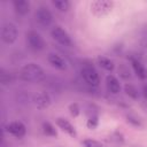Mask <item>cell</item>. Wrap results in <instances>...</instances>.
<instances>
[{
  "mask_svg": "<svg viewBox=\"0 0 147 147\" xmlns=\"http://www.w3.org/2000/svg\"><path fill=\"white\" fill-rule=\"evenodd\" d=\"M18 78L26 83H40L46 78V72L40 64L36 62H28L21 67Z\"/></svg>",
  "mask_w": 147,
  "mask_h": 147,
  "instance_id": "6da1fadb",
  "label": "cell"
},
{
  "mask_svg": "<svg viewBox=\"0 0 147 147\" xmlns=\"http://www.w3.org/2000/svg\"><path fill=\"white\" fill-rule=\"evenodd\" d=\"M33 18H34V22L37 23V25L40 26L41 29H48V28L53 26V22H54L53 13L45 5H39L36 8Z\"/></svg>",
  "mask_w": 147,
  "mask_h": 147,
  "instance_id": "7a4b0ae2",
  "label": "cell"
},
{
  "mask_svg": "<svg viewBox=\"0 0 147 147\" xmlns=\"http://www.w3.org/2000/svg\"><path fill=\"white\" fill-rule=\"evenodd\" d=\"M51 37L52 39L57 42L59 45L63 46V47H68V48H71L74 47V41L69 34V32L60 24H54L52 28H51Z\"/></svg>",
  "mask_w": 147,
  "mask_h": 147,
  "instance_id": "3957f363",
  "label": "cell"
},
{
  "mask_svg": "<svg viewBox=\"0 0 147 147\" xmlns=\"http://www.w3.org/2000/svg\"><path fill=\"white\" fill-rule=\"evenodd\" d=\"M114 6L111 0H94L90 2V11L95 17H105L113 11Z\"/></svg>",
  "mask_w": 147,
  "mask_h": 147,
  "instance_id": "277c9868",
  "label": "cell"
},
{
  "mask_svg": "<svg viewBox=\"0 0 147 147\" xmlns=\"http://www.w3.org/2000/svg\"><path fill=\"white\" fill-rule=\"evenodd\" d=\"M25 42L33 52H41L46 48V40L36 30H29L25 32Z\"/></svg>",
  "mask_w": 147,
  "mask_h": 147,
  "instance_id": "5b68a950",
  "label": "cell"
},
{
  "mask_svg": "<svg viewBox=\"0 0 147 147\" xmlns=\"http://www.w3.org/2000/svg\"><path fill=\"white\" fill-rule=\"evenodd\" d=\"M18 38V29L13 22H5L1 25V40L6 45H13Z\"/></svg>",
  "mask_w": 147,
  "mask_h": 147,
  "instance_id": "8992f818",
  "label": "cell"
},
{
  "mask_svg": "<svg viewBox=\"0 0 147 147\" xmlns=\"http://www.w3.org/2000/svg\"><path fill=\"white\" fill-rule=\"evenodd\" d=\"M80 75L84 79V82L91 86V87H99L101 79H100V75L96 71V69L90 64H86L80 70Z\"/></svg>",
  "mask_w": 147,
  "mask_h": 147,
  "instance_id": "52a82bcc",
  "label": "cell"
},
{
  "mask_svg": "<svg viewBox=\"0 0 147 147\" xmlns=\"http://www.w3.org/2000/svg\"><path fill=\"white\" fill-rule=\"evenodd\" d=\"M5 130H6V132L8 134H10L11 137L17 138V139L24 138L26 136V132H28L26 125L21 121H11V122H9L6 125Z\"/></svg>",
  "mask_w": 147,
  "mask_h": 147,
  "instance_id": "ba28073f",
  "label": "cell"
},
{
  "mask_svg": "<svg viewBox=\"0 0 147 147\" xmlns=\"http://www.w3.org/2000/svg\"><path fill=\"white\" fill-rule=\"evenodd\" d=\"M32 101L38 110H45L52 105V98L46 91H37L32 96Z\"/></svg>",
  "mask_w": 147,
  "mask_h": 147,
  "instance_id": "9c48e42d",
  "label": "cell"
},
{
  "mask_svg": "<svg viewBox=\"0 0 147 147\" xmlns=\"http://www.w3.org/2000/svg\"><path fill=\"white\" fill-rule=\"evenodd\" d=\"M55 125H56L57 129H60L62 132H64L65 134H68L71 138H76L77 134H78L76 126L69 119H67L64 117H61V116L56 117L55 118Z\"/></svg>",
  "mask_w": 147,
  "mask_h": 147,
  "instance_id": "30bf717a",
  "label": "cell"
},
{
  "mask_svg": "<svg viewBox=\"0 0 147 147\" xmlns=\"http://www.w3.org/2000/svg\"><path fill=\"white\" fill-rule=\"evenodd\" d=\"M129 61H130V67L133 74L136 75V77L142 82H146L147 80V68L145 67V64L139 59L133 57V56H131Z\"/></svg>",
  "mask_w": 147,
  "mask_h": 147,
  "instance_id": "8fae6325",
  "label": "cell"
},
{
  "mask_svg": "<svg viewBox=\"0 0 147 147\" xmlns=\"http://www.w3.org/2000/svg\"><path fill=\"white\" fill-rule=\"evenodd\" d=\"M47 62L52 68L56 70L65 71L68 69V62L65 61V59L55 52H51L47 54Z\"/></svg>",
  "mask_w": 147,
  "mask_h": 147,
  "instance_id": "7c38bea8",
  "label": "cell"
},
{
  "mask_svg": "<svg viewBox=\"0 0 147 147\" xmlns=\"http://www.w3.org/2000/svg\"><path fill=\"white\" fill-rule=\"evenodd\" d=\"M11 7H13L14 13L21 17L29 15L31 11V2L28 0H13Z\"/></svg>",
  "mask_w": 147,
  "mask_h": 147,
  "instance_id": "4fadbf2b",
  "label": "cell"
},
{
  "mask_svg": "<svg viewBox=\"0 0 147 147\" xmlns=\"http://www.w3.org/2000/svg\"><path fill=\"white\" fill-rule=\"evenodd\" d=\"M106 87H107V91L114 95L118 94L122 90V85H121L119 79L111 74L106 76Z\"/></svg>",
  "mask_w": 147,
  "mask_h": 147,
  "instance_id": "5bb4252c",
  "label": "cell"
},
{
  "mask_svg": "<svg viewBox=\"0 0 147 147\" xmlns=\"http://www.w3.org/2000/svg\"><path fill=\"white\" fill-rule=\"evenodd\" d=\"M86 127L88 130H95L98 126H99V123H100V116H99V113L96 109L94 108H91L86 111Z\"/></svg>",
  "mask_w": 147,
  "mask_h": 147,
  "instance_id": "9a60e30c",
  "label": "cell"
},
{
  "mask_svg": "<svg viewBox=\"0 0 147 147\" xmlns=\"http://www.w3.org/2000/svg\"><path fill=\"white\" fill-rule=\"evenodd\" d=\"M96 64L101 69H103L105 71H108V72H113L115 70V68H116L115 62L110 57L105 56V55H99L96 57Z\"/></svg>",
  "mask_w": 147,
  "mask_h": 147,
  "instance_id": "2e32d148",
  "label": "cell"
},
{
  "mask_svg": "<svg viewBox=\"0 0 147 147\" xmlns=\"http://www.w3.org/2000/svg\"><path fill=\"white\" fill-rule=\"evenodd\" d=\"M124 136L121 132H113L108 138L105 139V145L107 146H114V147H119L124 144Z\"/></svg>",
  "mask_w": 147,
  "mask_h": 147,
  "instance_id": "e0dca14e",
  "label": "cell"
},
{
  "mask_svg": "<svg viewBox=\"0 0 147 147\" xmlns=\"http://www.w3.org/2000/svg\"><path fill=\"white\" fill-rule=\"evenodd\" d=\"M41 132L44 136L49 137V138H56L57 137V130H56V125L52 124L48 121H45L41 123Z\"/></svg>",
  "mask_w": 147,
  "mask_h": 147,
  "instance_id": "ac0fdd59",
  "label": "cell"
},
{
  "mask_svg": "<svg viewBox=\"0 0 147 147\" xmlns=\"http://www.w3.org/2000/svg\"><path fill=\"white\" fill-rule=\"evenodd\" d=\"M52 6L60 13H68L71 8V2L69 0H52Z\"/></svg>",
  "mask_w": 147,
  "mask_h": 147,
  "instance_id": "d6986e66",
  "label": "cell"
},
{
  "mask_svg": "<svg viewBox=\"0 0 147 147\" xmlns=\"http://www.w3.org/2000/svg\"><path fill=\"white\" fill-rule=\"evenodd\" d=\"M123 91L124 93L132 100H138L139 96H140V93H139V90L137 88L136 85L131 84V83H125L124 86H123Z\"/></svg>",
  "mask_w": 147,
  "mask_h": 147,
  "instance_id": "ffe728a7",
  "label": "cell"
},
{
  "mask_svg": "<svg viewBox=\"0 0 147 147\" xmlns=\"http://www.w3.org/2000/svg\"><path fill=\"white\" fill-rule=\"evenodd\" d=\"M82 147H105V142H102L101 140L98 139H93V138H85L80 141Z\"/></svg>",
  "mask_w": 147,
  "mask_h": 147,
  "instance_id": "44dd1931",
  "label": "cell"
},
{
  "mask_svg": "<svg viewBox=\"0 0 147 147\" xmlns=\"http://www.w3.org/2000/svg\"><path fill=\"white\" fill-rule=\"evenodd\" d=\"M126 123L130 124L131 126H134V127H142L144 126L142 121L137 115H134V114L126 115Z\"/></svg>",
  "mask_w": 147,
  "mask_h": 147,
  "instance_id": "7402d4cb",
  "label": "cell"
},
{
  "mask_svg": "<svg viewBox=\"0 0 147 147\" xmlns=\"http://www.w3.org/2000/svg\"><path fill=\"white\" fill-rule=\"evenodd\" d=\"M68 110H69L70 116L74 117V118H77V117L80 115V113H82L80 106H79V103H77V102H71V103L68 106Z\"/></svg>",
  "mask_w": 147,
  "mask_h": 147,
  "instance_id": "603a6c76",
  "label": "cell"
},
{
  "mask_svg": "<svg viewBox=\"0 0 147 147\" xmlns=\"http://www.w3.org/2000/svg\"><path fill=\"white\" fill-rule=\"evenodd\" d=\"M118 74H119V76H121L123 79H127V78L131 77L130 70H129V68H127L125 64H121V65H119V68H118Z\"/></svg>",
  "mask_w": 147,
  "mask_h": 147,
  "instance_id": "cb8c5ba5",
  "label": "cell"
},
{
  "mask_svg": "<svg viewBox=\"0 0 147 147\" xmlns=\"http://www.w3.org/2000/svg\"><path fill=\"white\" fill-rule=\"evenodd\" d=\"M141 94H142V96L147 100V80L142 84V87H141Z\"/></svg>",
  "mask_w": 147,
  "mask_h": 147,
  "instance_id": "d4e9b609",
  "label": "cell"
}]
</instances>
